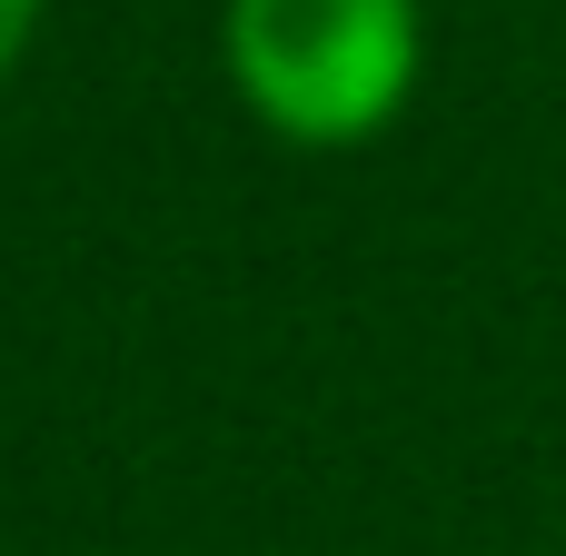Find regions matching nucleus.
<instances>
[{
  "label": "nucleus",
  "mask_w": 566,
  "mask_h": 556,
  "mask_svg": "<svg viewBox=\"0 0 566 556\" xmlns=\"http://www.w3.org/2000/svg\"><path fill=\"white\" fill-rule=\"evenodd\" d=\"M219 70L239 109L289 149H368L398 129L428 70L418 0H229Z\"/></svg>",
  "instance_id": "f257e3e1"
},
{
  "label": "nucleus",
  "mask_w": 566,
  "mask_h": 556,
  "mask_svg": "<svg viewBox=\"0 0 566 556\" xmlns=\"http://www.w3.org/2000/svg\"><path fill=\"white\" fill-rule=\"evenodd\" d=\"M30 40H40V0H0V80L30 60Z\"/></svg>",
  "instance_id": "f03ea898"
}]
</instances>
